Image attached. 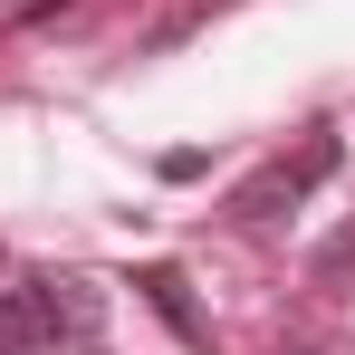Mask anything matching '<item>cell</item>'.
Instances as JSON below:
<instances>
[{
  "mask_svg": "<svg viewBox=\"0 0 355 355\" xmlns=\"http://www.w3.org/2000/svg\"><path fill=\"white\" fill-rule=\"evenodd\" d=\"M106 327V297L96 279H19V288H0V355H29V346H87Z\"/></svg>",
  "mask_w": 355,
  "mask_h": 355,
  "instance_id": "1",
  "label": "cell"
},
{
  "mask_svg": "<svg viewBox=\"0 0 355 355\" xmlns=\"http://www.w3.org/2000/svg\"><path fill=\"white\" fill-rule=\"evenodd\" d=\"M288 355H307V346H288Z\"/></svg>",
  "mask_w": 355,
  "mask_h": 355,
  "instance_id": "4",
  "label": "cell"
},
{
  "mask_svg": "<svg viewBox=\"0 0 355 355\" xmlns=\"http://www.w3.org/2000/svg\"><path fill=\"white\" fill-rule=\"evenodd\" d=\"M135 288H144V307H154V317H164L173 336H202V307H192V279H182L173 259H144V269H135Z\"/></svg>",
  "mask_w": 355,
  "mask_h": 355,
  "instance_id": "3",
  "label": "cell"
},
{
  "mask_svg": "<svg viewBox=\"0 0 355 355\" xmlns=\"http://www.w3.org/2000/svg\"><path fill=\"white\" fill-rule=\"evenodd\" d=\"M327 173H336V135L317 125L297 154H279L269 173H250V182H240V202H231V211H240V221H279V211H297V202H307Z\"/></svg>",
  "mask_w": 355,
  "mask_h": 355,
  "instance_id": "2",
  "label": "cell"
}]
</instances>
